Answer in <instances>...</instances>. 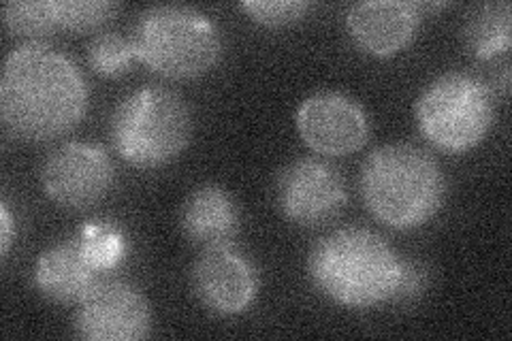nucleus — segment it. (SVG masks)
I'll return each instance as SVG.
<instances>
[{"mask_svg":"<svg viewBox=\"0 0 512 341\" xmlns=\"http://www.w3.org/2000/svg\"><path fill=\"white\" fill-rule=\"evenodd\" d=\"M137 52L131 37H122L118 32H101L88 47L90 67L103 77H120L133 67Z\"/></svg>","mask_w":512,"mask_h":341,"instance_id":"nucleus-18","label":"nucleus"},{"mask_svg":"<svg viewBox=\"0 0 512 341\" xmlns=\"http://www.w3.org/2000/svg\"><path fill=\"white\" fill-rule=\"evenodd\" d=\"M75 331L88 341H139L152 329L146 297L122 280H99L77 303Z\"/></svg>","mask_w":512,"mask_h":341,"instance_id":"nucleus-8","label":"nucleus"},{"mask_svg":"<svg viewBox=\"0 0 512 341\" xmlns=\"http://www.w3.org/2000/svg\"><path fill=\"white\" fill-rule=\"evenodd\" d=\"M192 288L207 310L218 316L244 314L259 292V273L231 243L210 246L192 269Z\"/></svg>","mask_w":512,"mask_h":341,"instance_id":"nucleus-10","label":"nucleus"},{"mask_svg":"<svg viewBox=\"0 0 512 341\" xmlns=\"http://www.w3.org/2000/svg\"><path fill=\"white\" fill-rule=\"evenodd\" d=\"M466 43L478 60H491L506 54L512 45L510 3H489L474 9L466 24Z\"/></svg>","mask_w":512,"mask_h":341,"instance_id":"nucleus-15","label":"nucleus"},{"mask_svg":"<svg viewBox=\"0 0 512 341\" xmlns=\"http://www.w3.org/2000/svg\"><path fill=\"white\" fill-rule=\"evenodd\" d=\"M118 9L120 5L109 3V0H60V3H56L60 28L75 32L103 26L114 18Z\"/></svg>","mask_w":512,"mask_h":341,"instance_id":"nucleus-19","label":"nucleus"},{"mask_svg":"<svg viewBox=\"0 0 512 341\" xmlns=\"http://www.w3.org/2000/svg\"><path fill=\"white\" fill-rule=\"evenodd\" d=\"M308 271L333 303L370 310L395 299L402 258L380 235L348 226L316 243Z\"/></svg>","mask_w":512,"mask_h":341,"instance_id":"nucleus-2","label":"nucleus"},{"mask_svg":"<svg viewBox=\"0 0 512 341\" xmlns=\"http://www.w3.org/2000/svg\"><path fill=\"white\" fill-rule=\"evenodd\" d=\"M242 9L254 22L278 28L299 22L310 11V3H303V0H248V3H242Z\"/></svg>","mask_w":512,"mask_h":341,"instance_id":"nucleus-20","label":"nucleus"},{"mask_svg":"<svg viewBox=\"0 0 512 341\" xmlns=\"http://www.w3.org/2000/svg\"><path fill=\"white\" fill-rule=\"evenodd\" d=\"M361 192L374 218L391 229L408 231L438 214L446 197V177L429 152L393 143L365 160Z\"/></svg>","mask_w":512,"mask_h":341,"instance_id":"nucleus-3","label":"nucleus"},{"mask_svg":"<svg viewBox=\"0 0 512 341\" xmlns=\"http://www.w3.org/2000/svg\"><path fill=\"white\" fill-rule=\"evenodd\" d=\"M88 84L56 47L30 41L7 56L0 79V116L22 141H52L84 120Z\"/></svg>","mask_w":512,"mask_h":341,"instance_id":"nucleus-1","label":"nucleus"},{"mask_svg":"<svg viewBox=\"0 0 512 341\" xmlns=\"http://www.w3.org/2000/svg\"><path fill=\"white\" fill-rule=\"evenodd\" d=\"M192 137V111L180 94L167 88H141L116 107L111 141L128 165L163 167L178 158Z\"/></svg>","mask_w":512,"mask_h":341,"instance_id":"nucleus-5","label":"nucleus"},{"mask_svg":"<svg viewBox=\"0 0 512 341\" xmlns=\"http://www.w3.org/2000/svg\"><path fill=\"white\" fill-rule=\"evenodd\" d=\"M297 131L310 150L323 156H348L370 137L363 107L342 92H318L297 109Z\"/></svg>","mask_w":512,"mask_h":341,"instance_id":"nucleus-9","label":"nucleus"},{"mask_svg":"<svg viewBox=\"0 0 512 341\" xmlns=\"http://www.w3.org/2000/svg\"><path fill=\"white\" fill-rule=\"evenodd\" d=\"M493 96L468 73H444L423 90L416 122L423 137L444 152H468L487 137L493 124Z\"/></svg>","mask_w":512,"mask_h":341,"instance_id":"nucleus-6","label":"nucleus"},{"mask_svg":"<svg viewBox=\"0 0 512 341\" xmlns=\"http://www.w3.org/2000/svg\"><path fill=\"white\" fill-rule=\"evenodd\" d=\"M43 190L64 209H88L107 197L114 184V162L94 143L60 145L43 165Z\"/></svg>","mask_w":512,"mask_h":341,"instance_id":"nucleus-7","label":"nucleus"},{"mask_svg":"<svg viewBox=\"0 0 512 341\" xmlns=\"http://www.w3.org/2000/svg\"><path fill=\"white\" fill-rule=\"evenodd\" d=\"M82 254L77 237L64 239L41 252L35 265V286L41 295L60 305L79 303L88 290L99 282Z\"/></svg>","mask_w":512,"mask_h":341,"instance_id":"nucleus-13","label":"nucleus"},{"mask_svg":"<svg viewBox=\"0 0 512 341\" xmlns=\"http://www.w3.org/2000/svg\"><path fill=\"white\" fill-rule=\"evenodd\" d=\"M3 20L11 35L28 39L47 37L60 28L54 0H32V3L13 0L5 5Z\"/></svg>","mask_w":512,"mask_h":341,"instance_id":"nucleus-17","label":"nucleus"},{"mask_svg":"<svg viewBox=\"0 0 512 341\" xmlns=\"http://www.w3.org/2000/svg\"><path fill=\"white\" fill-rule=\"evenodd\" d=\"M75 237L88 265L96 273L118 269L128 254V239L120 224L111 220H90Z\"/></svg>","mask_w":512,"mask_h":341,"instance_id":"nucleus-16","label":"nucleus"},{"mask_svg":"<svg viewBox=\"0 0 512 341\" xmlns=\"http://www.w3.org/2000/svg\"><path fill=\"white\" fill-rule=\"evenodd\" d=\"M182 231L203 248L231 243L242 224L239 207L222 186L205 184L190 192L182 207Z\"/></svg>","mask_w":512,"mask_h":341,"instance_id":"nucleus-14","label":"nucleus"},{"mask_svg":"<svg viewBox=\"0 0 512 341\" xmlns=\"http://www.w3.org/2000/svg\"><path fill=\"white\" fill-rule=\"evenodd\" d=\"M13 241V216L7 203H0V254L7 258Z\"/></svg>","mask_w":512,"mask_h":341,"instance_id":"nucleus-22","label":"nucleus"},{"mask_svg":"<svg viewBox=\"0 0 512 341\" xmlns=\"http://www.w3.org/2000/svg\"><path fill=\"white\" fill-rule=\"evenodd\" d=\"M427 284H429V275L421 263L402 261V273H399V284H397L393 301H412L416 297H421Z\"/></svg>","mask_w":512,"mask_h":341,"instance_id":"nucleus-21","label":"nucleus"},{"mask_svg":"<svg viewBox=\"0 0 512 341\" xmlns=\"http://www.w3.org/2000/svg\"><path fill=\"white\" fill-rule=\"evenodd\" d=\"M346 24L352 41L363 52L387 58L402 52L414 39L421 24V9L404 0H365L350 7Z\"/></svg>","mask_w":512,"mask_h":341,"instance_id":"nucleus-12","label":"nucleus"},{"mask_svg":"<svg viewBox=\"0 0 512 341\" xmlns=\"http://www.w3.org/2000/svg\"><path fill=\"white\" fill-rule=\"evenodd\" d=\"M348 201L342 175L325 160L303 158L278 177V205L286 220L318 226L340 214Z\"/></svg>","mask_w":512,"mask_h":341,"instance_id":"nucleus-11","label":"nucleus"},{"mask_svg":"<svg viewBox=\"0 0 512 341\" xmlns=\"http://www.w3.org/2000/svg\"><path fill=\"white\" fill-rule=\"evenodd\" d=\"M137 60L169 79H192L210 73L222 56V39L205 13L163 5L143 11L133 28Z\"/></svg>","mask_w":512,"mask_h":341,"instance_id":"nucleus-4","label":"nucleus"}]
</instances>
